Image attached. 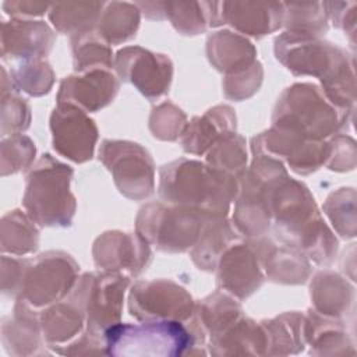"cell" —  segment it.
<instances>
[{
	"instance_id": "cell-43",
	"label": "cell",
	"mask_w": 357,
	"mask_h": 357,
	"mask_svg": "<svg viewBox=\"0 0 357 357\" xmlns=\"http://www.w3.org/2000/svg\"><path fill=\"white\" fill-rule=\"evenodd\" d=\"M29 259L1 257V290L14 298L18 297Z\"/></svg>"
},
{
	"instance_id": "cell-10",
	"label": "cell",
	"mask_w": 357,
	"mask_h": 357,
	"mask_svg": "<svg viewBox=\"0 0 357 357\" xmlns=\"http://www.w3.org/2000/svg\"><path fill=\"white\" fill-rule=\"evenodd\" d=\"M128 311L138 321L172 319L187 322L195 311V303L191 294L173 280H138L128 294Z\"/></svg>"
},
{
	"instance_id": "cell-44",
	"label": "cell",
	"mask_w": 357,
	"mask_h": 357,
	"mask_svg": "<svg viewBox=\"0 0 357 357\" xmlns=\"http://www.w3.org/2000/svg\"><path fill=\"white\" fill-rule=\"evenodd\" d=\"M4 7H10L7 14L13 17H35L42 15L47 8V4L43 3H28V1H17V3H4Z\"/></svg>"
},
{
	"instance_id": "cell-4",
	"label": "cell",
	"mask_w": 357,
	"mask_h": 357,
	"mask_svg": "<svg viewBox=\"0 0 357 357\" xmlns=\"http://www.w3.org/2000/svg\"><path fill=\"white\" fill-rule=\"evenodd\" d=\"M107 356L176 357L190 354L194 336L185 322L146 319L139 324L117 322L103 333Z\"/></svg>"
},
{
	"instance_id": "cell-9",
	"label": "cell",
	"mask_w": 357,
	"mask_h": 357,
	"mask_svg": "<svg viewBox=\"0 0 357 357\" xmlns=\"http://www.w3.org/2000/svg\"><path fill=\"white\" fill-rule=\"evenodd\" d=\"M99 160L112 173L116 187L124 197L141 201L153 194V160L139 144L105 139L99 148Z\"/></svg>"
},
{
	"instance_id": "cell-13",
	"label": "cell",
	"mask_w": 357,
	"mask_h": 357,
	"mask_svg": "<svg viewBox=\"0 0 357 357\" xmlns=\"http://www.w3.org/2000/svg\"><path fill=\"white\" fill-rule=\"evenodd\" d=\"M50 131L54 151L75 163L93 156L98 128L86 112L70 103H57L50 114Z\"/></svg>"
},
{
	"instance_id": "cell-20",
	"label": "cell",
	"mask_w": 357,
	"mask_h": 357,
	"mask_svg": "<svg viewBox=\"0 0 357 357\" xmlns=\"http://www.w3.org/2000/svg\"><path fill=\"white\" fill-rule=\"evenodd\" d=\"M236 132V114L230 106L219 105L185 124L180 142L185 152L202 155L222 137Z\"/></svg>"
},
{
	"instance_id": "cell-29",
	"label": "cell",
	"mask_w": 357,
	"mask_h": 357,
	"mask_svg": "<svg viewBox=\"0 0 357 357\" xmlns=\"http://www.w3.org/2000/svg\"><path fill=\"white\" fill-rule=\"evenodd\" d=\"M39 230L35 220L21 211L8 212L1 219V251L11 255H26L36 251Z\"/></svg>"
},
{
	"instance_id": "cell-14",
	"label": "cell",
	"mask_w": 357,
	"mask_h": 357,
	"mask_svg": "<svg viewBox=\"0 0 357 357\" xmlns=\"http://www.w3.org/2000/svg\"><path fill=\"white\" fill-rule=\"evenodd\" d=\"M93 261L99 269L126 276L139 275L152 259L149 244L138 233L106 231L93 244Z\"/></svg>"
},
{
	"instance_id": "cell-27",
	"label": "cell",
	"mask_w": 357,
	"mask_h": 357,
	"mask_svg": "<svg viewBox=\"0 0 357 357\" xmlns=\"http://www.w3.org/2000/svg\"><path fill=\"white\" fill-rule=\"evenodd\" d=\"M310 294L317 312L331 318H340L351 304L354 291L339 273L325 269L312 278Z\"/></svg>"
},
{
	"instance_id": "cell-41",
	"label": "cell",
	"mask_w": 357,
	"mask_h": 357,
	"mask_svg": "<svg viewBox=\"0 0 357 357\" xmlns=\"http://www.w3.org/2000/svg\"><path fill=\"white\" fill-rule=\"evenodd\" d=\"M262 77V66L258 61L241 73L226 75L223 81L225 96L233 100H243L252 96L261 86Z\"/></svg>"
},
{
	"instance_id": "cell-19",
	"label": "cell",
	"mask_w": 357,
	"mask_h": 357,
	"mask_svg": "<svg viewBox=\"0 0 357 357\" xmlns=\"http://www.w3.org/2000/svg\"><path fill=\"white\" fill-rule=\"evenodd\" d=\"M1 340L4 350L10 356H38L47 353L43 347L46 342L39 324V311L22 301H17L13 317L3 319Z\"/></svg>"
},
{
	"instance_id": "cell-16",
	"label": "cell",
	"mask_w": 357,
	"mask_h": 357,
	"mask_svg": "<svg viewBox=\"0 0 357 357\" xmlns=\"http://www.w3.org/2000/svg\"><path fill=\"white\" fill-rule=\"evenodd\" d=\"M119 88L120 82L110 70L82 71L61 81L57 103H70L84 112H98L113 102Z\"/></svg>"
},
{
	"instance_id": "cell-34",
	"label": "cell",
	"mask_w": 357,
	"mask_h": 357,
	"mask_svg": "<svg viewBox=\"0 0 357 357\" xmlns=\"http://www.w3.org/2000/svg\"><path fill=\"white\" fill-rule=\"evenodd\" d=\"M165 15L183 35H197L208 25L215 26L216 11L209 10L211 3H165Z\"/></svg>"
},
{
	"instance_id": "cell-5",
	"label": "cell",
	"mask_w": 357,
	"mask_h": 357,
	"mask_svg": "<svg viewBox=\"0 0 357 357\" xmlns=\"http://www.w3.org/2000/svg\"><path fill=\"white\" fill-rule=\"evenodd\" d=\"M205 223L199 213L160 199L139 209L135 227L149 245L174 254L192 248Z\"/></svg>"
},
{
	"instance_id": "cell-31",
	"label": "cell",
	"mask_w": 357,
	"mask_h": 357,
	"mask_svg": "<svg viewBox=\"0 0 357 357\" xmlns=\"http://www.w3.org/2000/svg\"><path fill=\"white\" fill-rule=\"evenodd\" d=\"M139 25V11L127 3H109L107 10L100 13L98 35L109 45L123 43L132 36Z\"/></svg>"
},
{
	"instance_id": "cell-7",
	"label": "cell",
	"mask_w": 357,
	"mask_h": 357,
	"mask_svg": "<svg viewBox=\"0 0 357 357\" xmlns=\"http://www.w3.org/2000/svg\"><path fill=\"white\" fill-rule=\"evenodd\" d=\"M276 59L296 75H311L322 84L353 68L347 53L319 38L284 32L275 39Z\"/></svg>"
},
{
	"instance_id": "cell-3",
	"label": "cell",
	"mask_w": 357,
	"mask_h": 357,
	"mask_svg": "<svg viewBox=\"0 0 357 357\" xmlns=\"http://www.w3.org/2000/svg\"><path fill=\"white\" fill-rule=\"evenodd\" d=\"M73 169L50 155H43L28 172L22 205L39 226L66 227L75 215V198L70 191Z\"/></svg>"
},
{
	"instance_id": "cell-37",
	"label": "cell",
	"mask_w": 357,
	"mask_h": 357,
	"mask_svg": "<svg viewBox=\"0 0 357 357\" xmlns=\"http://www.w3.org/2000/svg\"><path fill=\"white\" fill-rule=\"evenodd\" d=\"M356 192L353 188H339L332 192L325 205V213L329 216L336 231L344 237L350 238L356 236Z\"/></svg>"
},
{
	"instance_id": "cell-24",
	"label": "cell",
	"mask_w": 357,
	"mask_h": 357,
	"mask_svg": "<svg viewBox=\"0 0 357 357\" xmlns=\"http://www.w3.org/2000/svg\"><path fill=\"white\" fill-rule=\"evenodd\" d=\"M305 340L312 356H353L356 353L346 326L339 318L310 310L305 317Z\"/></svg>"
},
{
	"instance_id": "cell-32",
	"label": "cell",
	"mask_w": 357,
	"mask_h": 357,
	"mask_svg": "<svg viewBox=\"0 0 357 357\" xmlns=\"http://www.w3.org/2000/svg\"><path fill=\"white\" fill-rule=\"evenodd\" d=\"M206 165L240 180L247 170L245 139L236 132L222 137L206 152Z\"/></svg>"
},
{
	"instance_id": "cell-15",
	"label": "cell",
	"mask_w": 357,
	"mask_h": 357,
	"mask_svg": "<svg viewBox=\"0 0 357 357\" xmlns=\"http://www.w3.org/2000/svg\"><path fill=\"white\" fill-rule=\"evenodd\" d=\"M218 286L238 300L250 297L264 283L265 275L252 240L231 244L219 258Z\"/></svg>"
},
{
	"instance_id": "cell-11",
	"label": "cell",
	"mask_w": 357,
	"mask_h": 357,
	"mask_svg": "<svg viewBox=\"0 0 357 357\" xmlns=\"http://www.w3.org/2000/svg\"><path fill=\"white\" fill-rule=\"evenodd\" d=\"M113 67L120 79L132 84L149 100H156L169 92L173 63L165 54L128 46L117 52Z\"/></svg>"
},
{
	"instance_id": "cell-2",
	"label": "cell",
	"mask_w": 357,
	"mask_h": 357,
	"mask_svg": "<svg viewBox=\"0 0 357 357\" xmlns=\"http://www.w3.org/2000/svg\"><path fill=\"white\" fill-rule=\"evenodd\" d=\"M349 113L335 106L317 85L294 84L279 96L272 114V127L304 139L324 141L346 127Z\"/></svg>"
},
{
	"instance_id": "cell-6",
	"label": "cell",
	"mask_w": 357,
	"mask_h": 357,
	"mask_svg": "<svg viewBox=\"0 0 357 357\" xmlns=\"http://www.w3.org/2000/svg\"><path fill=\"white\" fill-rule=\"evenodd\" d=\"M128 283V276L107 271L86 272L77 279L68 300L84 312L89 332L103 337L107 328L120 322Z\"/></svg>"
},
{
	"instance_id": "cell-39",
	"label": "cell",
	"mask_w": 357,
	"mask_h": 357,
	"mask_svg": "<svg viewBox=\"0 0 357 357\" xmlns=\"http://www.w3.org/2000/svg\"><path fill=\"white\" fill-rule=\"evenodd\" d=\"M185 124L187 119L183 110L169 102L156 106L149 117V128L153 137L165 141L180 138Z\"/></svg>"
},
{
	"instance_id": "cell-21",
	"label": "cell",
	"mask_w": 357,
	"mask_h": 357,
	"mask_svg": "<svg viewBox=\"0 0 357 357\" xmlns=\"http://www.w3.org/2000/svg\"><path fill=\"white\" fill-rule=\"evenodd\" d=\"M219 25L229 24L241 33L262 38L276 31L283 24V4L254 3H220Z\"/></svg>"
},
{
	"instance_id": "cell-25",
	"label": "cell",
	"mask_w": 357,
	"mask_h": 357,
	"mask_svg": "<svg viewBox=\"0 0 357 357\" xmlns=\"http://www.w3.org/2000/svg\"><path fill=\"white\" fill-rule=\"evenodd\" d=\"M209 63L220 73L233 75L257 63V50L245 38L230 31H219L208 38Z\"/></svg>"
},
{
	"instance_id": "cell-33",
	"label": "cell",
	"mask_w": 357,
	"mask_h": 357,
	"mask_svg": "<svg viewBox=\"0 0 357 357\" xmlns=\"http://www.w3.org/2000/svg\"><path fill=\"white\" fill-rule=\"evenodd\" d=\"M71 47L74 68L78 73L95 68L110 70L114 64L109 43L105 42L98 32L91 31L73 36Z\"/></svg>"
},
{
	"instance_id": "cell-8",
	"label": "cell",
	"mask_w": 357,
	"mask_h": 357,
	"mask_svg": "<svg viewBox=\"0 0 357 357\" xmlns=\"http://www.w3.org/2000/svg\"><path fill=\"white\" fill-rule=\"evenodd\" d=\"M78 264L63 251H47L29 259L17 301L36 311L61 301L78 279Z\"/></svg>"
},
{
	"instance_id": "cell-35",
	"label": "cell",
	"mask_w": 357,
	"mask_h": 357,
	"mask_svg": "<svg viewBox=\"0 0 357 357\" xmlns=\"http://www.w3.org/2000/svg\"><path fill=\"white\" fill-rule=\"evenodd\" d=\"M10 74L14 91H24L31 96L47 93L54 81L53 70L43 59L24 60L17 64Z\"/></svg>"
},
{
	"instance_id": "cell-38",
	"label": "cell",
	"mask_w": 357,
	"mask_h": 357,
	"mask_svg": "<svg viewBox=\"0 0 357 357\" xmlns=\"http://www.w3.org/2000/svg\"><path fill=\"white\" fill-rule=\"evenodd\" d=\"M35 144L22 134L1 139V176L14 174L31 166L35 159Z\"/></svg>"
},
{
	"instance_id": "cell-36",
	"label": "cell",
	"mask_w": 357,
	"mask_h": 357,
	"mask_svg": "<svg viewBox=\"0 0 357 357\" xmlns=\"http://www.w3.org/2000/svg\"><path fill=\"white\" fill-rule=\"evenodd\" d=\"M289 10L283 13V25L286 32L319 38L326 32V13L318 10L319 3L308 4H284Z\"/></svg>"
},
{
	"instance_id": "cell-28",
	"label": "cell",
	"mask_w": 357,
	"mask_h": 357,
	"mask_svg": "<svg viewBox=\"0 0 357 357\" xmlns=\"http://www.w3.org/2000/svg\"><path fill=\"white\" fill-rule=\"evenodd\" d=\"M238 240V231L226 218L206 222L191 250V258L199 269L212 272L220 255Z\"/></svg>"
},
{
	"instance_id": "cell-40",
	"label": "cell",
	"mask_w": 357,
	"mask_h": 357,
	"mask_svg": "<svg viewBox=\"0 0 357 357\" xmlns=\"http://www.w3.org/2000/svg\"><path fill=\"white\" fill-rule=\"evenodd\" d=\"M31 109L25 99L11 92L1 93V135L20 134L29 127Z\"/></svg>"
},
{
	"instance_id": "cell-42",
	"label": "cell",
	"mask_w": 357,
	"mask_h": 357,
	"mask_svg": "<svg viewBox=\"0 0 357 357\" xmlns=\"http://www.w3.org/2000/svg\"><path fill=\"white\" fill-rule=\"evenodd\" d=\"M356 165L354 141L346 135H336L329 141V156L325 166L331 170L346 172Z\"/></svg>"
},
{
	"instance_id": "cell-1",
	"label": "cell",
	"mask_w": 357,
	"mask_h": 357,
	"mask_svg": "<svg viewBox=\"0 0 357 357\" xmlns=\"http://www.w3.org/2000/svg\"><path fill=\"white\" fill-rule=\"evenodd\" d=\"M162 201L199 213L206 222L227 216L238 194V180L194 159H177L159 170Z\"/></svg>"
},
{
	"instance_id": "cell-30",
	"label": "cell",
	"mask_w": 357,
	"mask_h": 357,
	"mask_svg": "<svg viewBox=\"0 0 357 357\" xmlns=\"http://www.w3.org/2000/svg\"><path fill=\"white\" fill-rule=\"evenodd\" d=\"M102 7L103 3H60L52 7L49 18L59 32L77 36L93 31Z\"/></svg>"
},
{
	"instance_id": "cell-26",
	"label": "cell",
	"mask_w": 357,
	"mask_h": 357,
	"mask_svg": "<svg viewBox=\"0 0 357 357\" xmlns=\"http://www.w3.org/2000/svg\"><path fill=\"white\" fill-rule=\"evenodd\" d=\"M266 337V356L298 354L307 346L305 315L284 312L261 322Z\"/></svg>"
},
{
	"instance_id": "cell-23",
	"label": "cell",
	"mask_w": 357,
	"mask_h": 357,
	"mask_svg": "<svg viewBox=\"0 0 357 357\" xmlns=\"http://www.w3.org/2000/svg\"><path fill=\"white\" fill-rule=\"evenodd\" d=\"M206 344L213 356H266V337L261 322L257 324L244 315Z\"/></svg>"
},
{
	"instance_id": "cell-18",
	"label": "cell",
	"mask_w": 357,
	"mask_h": 357,
	"mask_svg": "<svg viewBox=\"0 0 357 357\" xmlns=\"http://www.w3.org/2000/svg\"><path fill=\"white\" fill-rule=\"evenodd\" d=\"M54 32L43 21L11 20L3 22L1 56L3 59H43L54 43Z\"/></svg>"
},
{
	"instance_id": "cell-17",
	"label": "cell",
	"mask_w": 357,
	"mask_h": 357,
	"mask_svg": "<svg viewBox=\"0 0 357 357\" xmlns=\"http://www.w3.org/2000/svg\"><path fill=\"white\" fill-rule=\"evenodd\" d=\"M252 240L259 255L264 275L276 283L300 284L304 283L311 273L308 258L298 250L283 243H275L271 238Z\"/></svg>"
},
{
	"instance_id": "cell-12",
	"label": "cell",
	"mask_w": 357,
	"mask_h": 357,
	"mask_svg": "<svg viewBox=\"0 0 357 357\" xmlns=\"http://www.w3.org/2000/svg\"><path fill=\"white\" fill-rule=\"evenodd\" d=\"M252 153H265L286 162L293 172L305 176L318 170L329 156V142L310 141L280 128H269L251 141Z\"/></svg>"
},
{
	"instance_id": "cell-22",
	"label": "cell",
	"mask_w": 357,
	"mask_h": 357,
	"mask_svg": "<svg viewBox=\"0 0 357 357\" xmlns=\"http://www.w3.org/2000/svg\"><path fill=\"white\" fill-rule=\"evenodd\" d=\"M39 324L47 347L57 354L86 329L84 312L68 298L39 311Z\"/></svg>"
}]
</instances>
